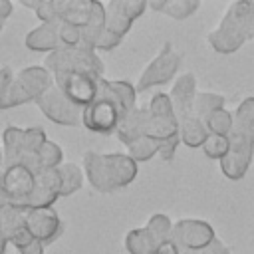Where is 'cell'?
I'll return each mask as SVG.
<instances>
[{
    "instance_id": "d6a6232c",
    "label": "cell",
    "mask_w": 254,
    "mask_h": 254,
    "mask_svg": "<svg viewBox=\"0 0 254 254\" xmlns=\"http://www.w3.org/2000/svg\"><path fill=\"white\" fill-rule=\"evenodd\" d=\"M14 81V71L10 67H0V111L8 109V95Z\"/></svg>"
},
{
    "instance_id": "3957f363",
    "label": "cell",
    "mask_w": 254,
    "mask_h": 254,
    "mask_svg": "<svg viewBox=\"0 0 254 254\" xmlns=\"http://www.w3.org/2000/svg\"><path fill=\"white\" fill-rule=\"evenodd\" d=\"M127 113H129V109L123 105V101L111 89L109 79L101 77L95 99L83 109L81 125L87 131H93V133H99V135L117 133L119 123L123 121V117Z\"/></svg>"
},
{
    "instance_id": "5b68a950",
    "label": "cell",
    "mask_w": 254,
    "mask_h": 254,
    "mask_svg": "<svg viewBox=\"0 0 254 254\" xmlns=\"http://www.w3.org/2000/svg\"><path fill=\"white\" fill-rule=\"evenodd\" d=\"M147 8H149V2L145 0H109L105 4V32L95 52L115 50L131 30L133 22L139 16H143Z\"/></svg>"
},
{
    "instance_id": "30bf717a",
    "label": "cell",
    "mask_w": 254,
    "mask_h": 254,
    "mask_svg": "<svg viewBox=\"0 0 254 254\" xmlns=\"http://www.w3.org/2000/svg\"><path fill=\"white\" fill-rule=\"evenodd\" d=\"M36 105L44 117H48L50 121L62 127H77L83 117V109L77 107L73 101H69L58 85L50 87L40 99H36Z\"/></svg>"
},
{
    "instance_id": "8992f818",
    "label": "cell",
    "mask_w": 254,
    "mask_h": 254,
    "mask_svg": "<svg viewBox=\"0 0 254 254\" xmlns=\"http://www.w3.org/2000/svg\"><path fill=\"white\" fill-rule=\"evenodd\" d=\"M44 67L54 75L65 71H79L93 77H103V62L95 50L87 48H62L44 58Z\"/></svg>"
},
{
    "instance_id": "ffe728a7",
    "label": "cell",
    "mask_w": 254,
    "mask_h": 254,
    "mask_svg": "<svg viewBox=\"0 0 254 254\" xmlns=\"http://www.w3.org/2000/svg\"><path fill=\"white\" fill-rule=\"evenodd\" d=\"M58 22L85 28L91 20L93 0H56Z\"/></svg>"
},
{
    "instance_id": "603a6c76",
    "label": "cell",
    "mask_w": 254,
    "mask_h": 254,
    "mask_svg": "<svg viewBox=\"0 0 254 254\" xmlns=\"http://www.w3.org/2000/svg\"><path fill=\"white\" fill-rule=\"evenodd\" d=\"M149 8L173 20H187L200 8V2L198 0H151Z\"/></svg>"
},
{
    "instance_id": "d6986e66",
    "label": "cell",
    "mask_w": 254,
    "mask_h": 254,
    "mask_svg": "<svg viewBox=\"0 0 254 254\" xmlns=\"http://www.w3.org/2000/svg\"><path fill=\"white\" fill-rule=\"evenodd\" d=\"M24 44L30 52H44L54 54L58 50H62V42H60V30H58V22H50V24H40L36 28H32L26 38Z\"/></svg>"
},
{
    "instance_id": "8fae6325",
    "label": "cell",
    "mask_w": 254,
    "mask_h": 254,
    "mask_svg": "<svg viewBox=\"0 0 254 254\" xmlns=\"http://www.w3.org/2000/svg\"><path fill=\"white\" fill-rule=\"evenodd\" d=\"M36 173L38 171L30 169L26 165L4 167L0 204L2 202H8L12 206H20L32 194V190L36 187Z\"/></svg>"
},
{
    "instance_id": "7a4b0ae2",
    "label": "cell",
    "mask_w": 254,
    "mask_h": 254,
    "mask_svg": "<svg viewBox=\"0 0 254 254\" xmlns=\"http://www.w3.org/2000/svg\"><path fill=\"white\" fill-rule=\"evenodd\" d=\"M250 38H254V2L238 0L226 8L218 26L206 36V42L218 54H234Z\"/></svg>"
},
{
    "instance_id": "9c48e42d",
    "label": "cell",
    "mask_w": 254,
    "mask_h": 254,
    "mask_svg": "<svg viewBox=\"0 0 254 254\" xmlns=\"http://www.w3.org/2000/svg\"><path fill=\"white\" fill-rule=\"evenodd\" d=\"M228 141H230V149L228 155L220 161V171L226 179L240 181L248 173L254 157V135L234 127L232 133L228 135Z\"/></svg>"
},
{
    "instance_id": "277c9868",
    "label": "cell",
    "mask_w": 254,
    "mask_h": 254,
    "mask_svg": "<svg viewBox=\"0 0 254 254\" xmlns=\"http://www.w3.org/2000/svg\"><path fill=\"white\" fill-rule=\"evenodd\" d=\"M48 135L42 127H16L8 125L2 131V157L4 167L26 165L34 171L38 169V155L46 145Z\"/></svg>"
},
{
    "instance_id": "e0dca14e",
    "label": "cell",
    "mask_w": 254,
    "mask_h": 254,
    "mask_svg": "<svg viewBox=\"0 0 254 254\" xmlns=\"http://www.w3.org/2000/svg\"><path fill=\"white\" fill-rule=\"evenodd\" d=\"M196 95H198V91H196V77H194V73H190V71L181 73L175 79V83H173V87L169 91V97L173 101V107H175V113H177L179 121L189 117V115H192Z\"/></svg>"
},
{
    "instance_id": "83f0119b",
    "label": "cell",
    "mask_w": 254,
    "mask_h": 254,
    "mask_svg": "<svg viewBox=\"0 0 254 254\" xmlns=\"http://www.w3.org/2000/svg\"><path fill=\"white\" fill-rule=\"evenodd\" d=\"M127 155H129L135 163H147V161H151L155 155H159V143L145 135V137L133 141L131 145H127Z\"/></svg>"
},
{
    "instance_id": "484cf974",
    "label": "cell",
    "mask_w": 254,
    "mask_h": 254,
    "mask_svg": "<svg viewBox=\"0 0 254 254\" xmlns=\"http://www.w3.org/2000/svg\"><path fill=\"white\" fill-rule=\"evenodd\" d=\"M204 125L208 129L210 135H222V137H228L234 129V113H230L228 109H216L212 111L206 119H204Z\"/></svg>"
},
{
    "instance_id": "d4e9b609",
    "label": "cell",
    "mask_w": 254,
    "mask_h": 254,
    "mask_svg": "<svg viewBox=\"0 0 254 254\" xmlns=\"http://www.w3.org/2000/svg\"><path fill=\"white\" fill-rule=\"evenodd\" d=\"M58 171H60V179H62V196H69L81 189L85 173L77 163L65 161Z\"/></svg>"
},
{
    "instance_id": "8d00e7d4",
    "label": "cell",
    "mask_w": 254,
    "mask_h": 254,
    "mask_svg": "<svg viewBox=\"0 0 254 254\" xmlns=\"http://www.w3.org/2000/svg\"><path fill=\"white\" fill-rule=\"evenodd\" d=\"M12 10H14L12 2H8V0H0V20H2V22L12 14Z\"/></svg>"
},
{
    "instance_id": "f35d334b",
    "label": "cell",
    "mask_w": 254,
    "mask_h": 254,
    "mask_svg": "<svg viewBox=\"0 0 254 254\" xmlns=\"http://www.w3.org/2000/svg\"><path fill=\"white\" fill-rule=\"evenodd\" d=\"M4 169V157H2V149H0V171Z\"/></svg>"
},
{
    "instance_id": "ab89813d",
    "label": "cell",
    "mask_w": 254,
    "mask_h": 254,
    "mask_svg": "<svg viewBox=\"0 0 254 254\" xmlns=\"http://www.w3.org/2000/svg\"><path fill=\"white\" fill-rule=\"evenodd\" d=\"M2 28H4V22H2V20H0V32H2Z\"/></svg>"
},
{
    "instance_id": "4dcf8cb0",
    "label": "cell",
    "mask_w": 254,
    "mask_h": 254,
    "mask_svg": "<svg viewBox=\"0 0 254 254\" xmlns=\"http://www.w3.org/2000/svg\"><path fill=\"white\" fill-rule=\"evenodd\" d=\"M234 127L252 133L254 131V97H246L234 111Z\"/></svg>"
},
{
    "instance_id": "5bb4252c",
    "label": "cell",
    "mask_w": 254,
    "mask_h": 254,
    "mask_svg": "<svg viewBox=\"0 0 254 254\" xmlns=\"http://www.w3.org/2000/svg\"><path fill=\"white\" fill-rule=\"evenodd\" d=\"M24 220H26L28 232L44 246H50L52 242H56L64 232V220L52 206L24 208Z\"/></svg>"
},
{
    "instance_id": "ac0fdd59",
    "label": "cell",
    "mask_w": 254,
    "mask_h": 254,
    "mask_svg": "<svg viewBox=\"0 0 254 254\" xmlns=\"http://www.w3.org/2000/svg\"><path fill=\"white\" fill-rule=\"evenodd\" d=\"M16 81L20 83V87L26 91V95L36 103V99H40L50 87L56 85L54 73L44 67V65H28L16 71Z\"/></svg>"
},
{
    "instance_id": "ba28073f",
    "label": "cell",
    "mask_w": 254,
    "mask_h": 254,
    "mask_svg": "<svg viewBox=\"0 0 254 254\" xmlns=\"http://www.w3.org/2000/svg\"><path fill=\"white\" fill-rule=\"evenodd\" d=\"M149 119H147V137H151L157 143L169 141L173 137H179V117L175 113L173 101L169 93H155L147 103Z\"/></svg>"
},
{
    "instance_id": "1f68e13d",
    "label": "cell",
    "mask_w": 254,
    "mask_h": 254,
    "mask_svg": "<svg viewBox=\"0 0 254 254\" xmlns=\"http://www.w3.org/2000/svg\"><path fill=\"white\" fill-rule=\"evenodd\" d=\"M200 149L208 159H216L220 163L228 155L230 141H228V137H222V135H208V139L204 141V145Z\"/></svg>"
},
{
    "instance_id": "e575fe53",
    "label": "cell",
    "mask_w": 254,
    "mask_h": 254,
    "mask_svg": "<svg viewBox=\"0 0 254 254\" xmlns=\"http://www.w3.org/2000/svg\"><path fill=\"white\" fill-rule=\"evenodd\" d=\"M200 254H230V248H228L220 238H214Z\"/></svg>"
},
{
    "instance_id": "9a60e30c",
    "label": "cell",
    "mask_w": 254,
    "mask_h": 254,
    "mask_svg": "<svg viewBox=\"0 0 254 254\" xmlns=\"http://www.w3.org/2000/svg\"><path fill=\"white\" fill-rule=\"evenodd\" d=\"M62 196V179L58 169H42L36 173L32 194L18 208H48Z\"/></svg>"
},
{
    "instance_id": "cb8c5ba5",
    "label": "cell",
    "mask_w": 254,
    "mask_h": 254,
    "mask_svg": "<svg viewBox=\"0 0 254 254\" xmlns=\"http://www.w3.org/2000/svg\"><path fill=\"white\" fill-rule=\"evenodd\" d=\"M123 246L127 254H155L161 242L143 226V228H133L125 234Z\"/></svg>"
},
{
    "instance_id": "52a82bcc",
    "label": "cell",
    "mask_w": 254,
    "mask_h": 254,
    "mask_svg": "<svg viewBox=\"0 0 254 254\" xmlns=\"http://www.w3.org/2000/svg\"><path fill=\"white\" fill-rule=\"evenodd\" d=\"M181 64H183V56L173 48L171 42H165L161 46L159 54L141 71V75H139V79L135 83L137 93L147 91V89L157 87V85H165L171 79H175V75L179 73Z\"/></svg>"
},
{
    "instance_id": "7c38bea8",
    "label": "cell",
    "mask_w": 254,
    "mask_h": 254,
    "mask_svg": "<svg viewBox=\"0 0 254 254\" xmlns=\"http://www.w3.org/2000/svg\"><path fill=\"white\" fill-rule=\"evenodd\" d=\"M216 238L214 228L200 218H181L175 222L171 240L181 248V250H192V252H202L212 240Z\"/></svg>"
},
{
    "instance_id": "60d3db41",
    "label": "cell",
    "mask_w": 254,
    "mask_h": 254,
    "mask_svg": "<svg viewBox=\"0 0 254 254\" xmlns=\"http://www.w3.org/2000/svg\"><path fill=\"white\" fill-rule=\"evenodd\" d=\"M252 135H254V131H252Z\"/></svg>"
},
{
    "instance_id": "d590c367",
    "label": "cell",
    "mask_w": 254,
    "mask_h": 254,
    "mask_svg": "<svg viewBox=\"0 0 254 254\" xmlns=\"http://www.w3.org/2000/svg\"><path fill=\"white\" fill-rule=\"evenodd\" d=\"M155 254H181V248H179L173 240H167V242H163V244L157 248Z\"/></svg>"
},
{
    "instance_id": "7402d4cb",
    "label": "cell",
    "mask_w": 254,
    "mask_h": 254,
    "mask_svg": "<svg viewBox=\"0 0 254 254\" xmlns=\"http://www.w3.org/2000/svg\"><path fill=\"white\" fill-rule=\"evenodd\" d=\"M208 129L204 125L202 119H198L194 113L181 119L179 121V139L183 145L190 147V149H198L204 145V141L208 139Z\"/></svg>"
},
{
    "instance_id": "836d02e7",
    "label": "cell",
    "mask_w": 254,
    "mask_h": 254,
    "mask_svg": "<svg viewBox=\"0 0 254 254\" xmlns=\"http://www.w3.org/2000/svg\"><path fill=\"white\" fill-rule=\"evenodd\" d=\"M179 145H181V139H179V137H173V139H169V141L159 143V157H161L163 161H171V159L175 157Z\"/></svg>"
},
{
    "instance_id": "f1b7e54d",
    "label": "cell",
    "mask_w": 254,
    "mask_h": 254,
    "mask_svg": "<svg viewBox=\"0 0 254 254\" xmlns=\"http://www.w3.org/2000/svg\"><path fill=\"white\" fill-rule=\"evenodd\" d=\"M64 151L58 143L54 141H46V145L42 147L40 155H38V169H60L64 165Z\"/></svg>"
},
{
    "instance_id": "4316f807",
    "label": "cell",
    "mask_w": 254,
    "mask_h": 254,
    "mask_svg": "<svg viewBox=\"0 0 254 254\" xmlns=\"http://www.w3.org/2000/svg\"><path fill=\"white\" fill-rule=\"evenodd\" d=\"M224 107V97L220 93H212V91H200L194 99V109L192 113L198 117V119H206L212 111L216 109H222Z\"/></svg>"
},
{
    "instance_id": "f546056e",
    "label": "cell",
    "mask_w": 254,
    "mask_h": 254,
    "mask_svg": "<svg viewBox=\"0 0 254 254\" xmlns=\"http://www.w3.org/2000/svg\"><path fill=\"white\" fill-rule=\"evenodd\" d=\"M173 226H175V222H173L167 214H163V212H155V214H151L149 220H147V224H145V228H147V230H149L161 244L167 242V240H171Z\"/></svg>"
},
{
    "instance_id": "2e32d148",
    "label": "cell",
    "mask_w": 254,
    "mask_h": 254,
    "mask_svg": "<svg viewBox=\"0 0 254 254\" xmlns=\"http://www.w3.org/2000/svg\"><path fill=\"white\" fill-rule=\"evenodd\" d=\"M0 224H2V230H4V236H6L8 244H12L18 252L24 250L28 244H32L36 240L26 228L24 208L2 202L0 204Z\"/></svg>"
},
{
    "instance_id": "4fadbf2b",
    "label": "cell",
    "mask_w": 254,
    "mask_h": 254,
    "mask_svg": "<svg viewBox=\"0 0 254 254\" xmlns=\"http://www.w3.org/2000/svg\"><path fill=\"white\" fill-rule=\"evenodd\" d=\"M54 79H56V85L62 89V93L69 101L85 109L95 99L101 77H93V75L79 73V71H65V73H56Z\"/></svg>"
},
{
    "instance_id": "44dd1931",
    "label": "cell",
    "mask_w": 254,
    "mask_h": 254,
    "mask_svg": "<svg viewBox=\"0 0 254 254\" xmlns=\"http://www.w3.org/2000/svg\"><path fill=\"white\" fill-rule=\"evenodd\" d=\"M147 119H149V111H147V105L145 107H135L133 111H129L123 121L119 123L117 127V139L127 147L131 145L133 141L145 137L147 133Z\"/></svg>"
},
{
    "instance_id": "74e56055",
    "label": "cell",
    "mask_w": 254,
    "mask_h": 254,
    "mask_svg": "<svg viewBox=\"0 0 254 254\" xmlns=\"http://www.w3.org/2000/svg\"><path fill=\"white\" fill-rule=\"evenodd\" d=\"M6 246H8V240H6L4 230H2V224H0V254H6Z\"/></svg>"
},
{
    "instance_id": "6da1fadb",
    "label": "cell",
    "mask_w": 254,
    "mask_h": 254,
    "mask_svg": "<svg viewBox=\"0 0 254 254\" xmlns=\"http://www.w3.org/2000/svg\"><path fill=\"white\" fill-rule=\"evenodd\" d=\"M81 169L95 192H113L129 187L137 177V163L127 153L85 151Z\"/></svg>"
}]
</instances>
